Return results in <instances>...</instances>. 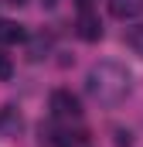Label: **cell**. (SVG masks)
Wrapping results in <instances>:
<instances>
[{"instance_id":"obj_5","label":"cell","mask_w":143,"mask_h":147,"mask_svg":"<svg viewBox=\"0 0 143 147\" xmlns=\"http://www.w3.org/2000/svg\"><path fill=\"white\" fill-rule=\"evenodd\" d=\"M24 38H27L24 24H17V21H3L0 24V45H21Z\"/></svg>"},{"instance_id":"obj_11","label":"cell","mask_w":143,"mask_h":147,"mask_svg":"<svg viewBox=\"0 0 143 147\" xmlns=\"http://www.w3.org/2000/svg\"><path fill=\"white\" fill-rule=\"evenodd\" d=\"M3 3H14V7H21V3H27V0H3Z\"/></svg>"},{"instance_id":"obj_1","label":"cell","mask_w":143,"mask_h":147,"mask_svg":"<svg viewBox=\"0 0 143 147\" xmlns=\"http://www.w3.org/2000/svg\"><path fill=\"white\" fill-rule=\"evenodd\" d=\"M130 82H133V75L126 72L119 62H99V65H92L89 75H85V92L99 106H116V103L126 99Z\"/></svg>"},{"instance_id":"obj_3","label":"cell","mask_w":143,"mask_h":147,"mask_svg":"<svg viewBox=\"0 0 143 147\" xmlns=\"http://www.w3.org/2000/svg\"><path fill=\"white\" fill-rule=\"evenodd\" d=\"M75 34L82 38V41H99V38H102V21H99L92 10H82L78 21H75Z\"/></svg>"},{"instance_id":"obj_7","label":"cell","mask_w":143,"mask_h":147,"mask_svg":"<svg viewBox=\"0 0 143 147\" xmlns=\"http://www.w3.org/2000/svg\"><path fill=\"white\" fill-rule=\"evenodd\" d=\"M10 75H14V62H10V55L0 51V82H7Z\"/></svg>"},{"instance_id":"obj_12","label":"cell","mask_w":143,"mask_h":147,"mask_svg":"<svg viewBox=\"0 0 143 147\" xmlns=\"http://www.w3.org/2000/svg\"><path fill=\"white\" fill-rule=\"evenodd\" d=\"M55 3H58V0H44V7H55Z\"/></svg>"},{"instance_id":"obj_10","label":"cell","mask_w":143,"mask_h":147,"mask_svg":"<svg viewBox=\"0 0 143 147\" xmlns=\"http://www.w3.org/2000/svg\"><path fill=\"white\" fill-rule=\"evenodd\" d=\"M78 3V10H92V0H75Z\"/></svg>"},{"instance_id":"obj_4","label":"cell","mask_w":143,"mask_h":147,"mask_svg":"<svg viewBox=\"0 0 143 147\" xmlns=\"http://www.w3.org/2000/svg\"><path fill=\"white\" fill-rule=\"evenodd\" d=\"M109 14L119 21H133L143 14V0H109Z\"/></svg>"},{"instance_id":"obj_2","label":"cell","mask_w":143,"mask_h":147,"mask_svg":"<svg viewBox=\"0 0 143 147\" xmlns=\"http://www.w3.org/2000/svg\"><path fill=\"white\" fill-rule=\"evenodd\" d=\"M48 106H51V113H55L58 120H75V116H82V103H78V96H75L72 89H55L51 99H48Z\"/></svg>"},{"instance_id":"obj_8","label":"cell","mask_w":143,"mask_h":147,"mask_svg":"<svg viewBox=\"0 0 143 147\" xmlns=\"http://www.w3.org/2000/svg\"><path fill=\"white\" fill-rule=\"evenodd\" d=\"M48 48H51V41H48V38H37L34 45H31V58H44V51H48Z\"/></svg>"},{"instance_id":"obj_6","label":"cell","mask_w":143,"mask_h":147,"mask_svg":"<svg viewBox=\"0 0 143 147\" xmlns=\"http://www.w3.org/2000/svg\"><path fill=\"white\" fill-rule=\"evenodd\" d=\"M126 45H130V48H133V51H136V55H140L143 58V24H136V28H130V31H126Z\"/></svg>"},{"instance_id":"obj_9","label":"cell","mask_w":143,"mask_h":147,"mask_svg":"<svg viewBox=\"0 0 143 147\" xmlns=\"http://www.w3.org/2000/svg\"><path fill=\"white\" fill-rule=\"evenodd\" d=\"M112 134H116V147H130L133 144V134L130 130H112Z\"/></svg>"}]
</instances>
